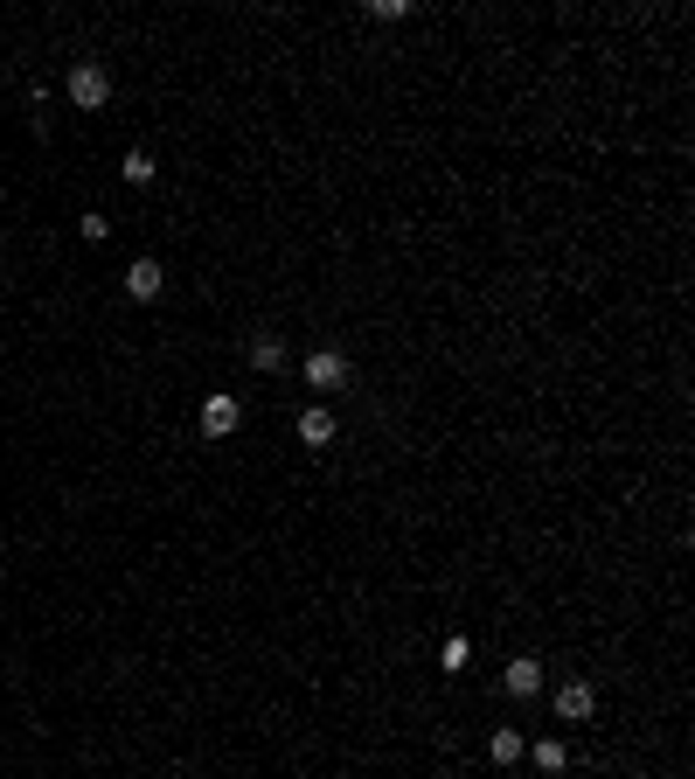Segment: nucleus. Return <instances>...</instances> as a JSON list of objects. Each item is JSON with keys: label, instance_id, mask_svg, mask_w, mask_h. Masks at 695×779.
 I'll return each mask as SVG.
<instances>
[{"label": "nucleus", "instance_id": "nucleus-5", "mask_svg": "<svg viewBox=\"0 0 695 779\" xmlns=\"http://www.w3.org/2000/svg\"><path fill=\"white\" fill-rule=\"evenodd\" d=\"M501 682H508V696H536V689H543V661H536V654H515Z\"/></svg>", "mask_w": 695, "mask_h": 779}, {"label": "nucleus", "instance_id": "nucleus-1", "mask_svg": "<svg viewBox=\"0 0 695 779\" xmlns=\"http://www.w3.org/2000/svg\"><path fill=\"white\" fill-rule=\"evenodd\" d=\"M70 105L77 112H105L112 105V70L105 63H77L70 70Z\"/></svg>", "mask_w": 695, "mask_h": 779}, {"label": "nucleus", "instance_id": "nucleus-6", "mask_svg": "<svg viewBox=\"0 0 695 779\" xmlns=\"http://www.w3.org/2000/svg\"><path fill=\"white\" fill-rule=\"evenodd\" d=\"M160 286H167V272H160L153 258H139L133 272H126V293H133V300H160Z\"/></svg>", "mask_w": 695, "mask_h": 779}, {"label": "nucleus", "instance_id": "nucleus-2", "mask_svg": "<svg viewBox=\"0 0 695 779\" xmlns=\"http://www.w3.org/2000/svg\"><path fill=\"white\" fill-rule=\"evenodd\" d=\"M306 383H313V390H341V383H348V355H341V348H313V355H306Z\"/></svg>", "mask_w": 695, "mask_h": 779}, {"label": "nucleus", "instance_id": "nucleus-10", "mask_svg": "<svg viewBox=\"0 0 695 779\" xmlns=\"http://www.w3.org/2000/svg\"><path fill=\"white\" fill-rule=\"evenodd\" d=\"M126 181H133V188H146V181H153V154H146V147H133V154H126Z\"/></svg>", "mask_w": 695, "mask_h": 779}, {"label": "nucleus", "instance_id": "nucleus-12", "mask_svg": "<svg viewBox=\"0 0 695 779\" xmlns=\"http://www.w3.org/2000/svg\"><path fill=\"white\" fill-rule=\"evenodd\" d=\"M77 230H84V237H91V244H105V237H112V223H105V216H98V209H91V216H77Z\"/></svg>", "mask_w": 695, "mask_h": 779}, {"label": "nucleus", "instance_id": "nucleus-8", "mask_svg": "<svg viewBox=\"0 0 695 779\" xmlns=\"http://www.w3.org/2000/svg\"><path fill=\"white\" fill-rule=\"evenodd\" d=\"M251 362H258L265 376H272V369H285V341H278V334H258V341H251Z\"/></svg>", "mask_w": 695, "mask_h": 779}, {"label": "nucleus", "instance_id": "nucleus-3", "mask_svg": "<svg viewBox=\"0 0 695 779\" xmlns=\"http://www.w3.org/2000/svg\"><path fill=\"white\" fill-rule=\"evenodd\" d=\"M237 418H244V411H237V397H223V390H216V397H202V432H209V439H230V432H237Z\"/></svg>", "mask_w": 695, "mask_h": 779}, {"label": "nucleus", "instance_id": "nucleus-9", "mask_svg": "<svg viewBox=\"0 0 695 779\" xmlns=\"http://www.w3.org/2000/svg\"><path fill=\"white\" fill-rule=\"evenodd\" d=\"M487 752H494V766H515V759H522V731H494Z\"/></svg>", "mask_w": 695, "mask_h": 779}, {"label": "nucleus", "instance_id": "nucleus-11", "mask_svg": "<svg viewBox=\"0 0 695 779\" xmlns=\"http://www.w3.org/2000/svg\"><path fill=\"white\" fill-rule=\"evenodd\" d=\"M536 766H543V773H563V745H556V738L536 745Z\"/></svg>", "mask_w": 695, "mask_h": 779}, {"label": "nucleus", "instance_id": "nucleus-4", "mask_svg": "<svg viewBox=\"0 0 695 779\" xmlns=\"http://www.w3.org/2000/svg\"><path fill=\"white\" fill-rule=\"evenodd\" d=\"M591 710H598V689H591V682H563V689H556V717H563V724H584Z\"/></svg>", "mask_w": 695, "mask_h": 779}, {"label": "nucleus", "instance_id": "nucleus-7", "mask_svg": "<svg viewBox=\"0 0 695 779\" xmlns=\"http://www.w3.org/2000/svg\"><path fill=\"white\" fill-rule=\"evenodd\" d=\"M299 439H306L313 453H320V446H334V418H327L320 404H313V411H299Z\"/></svg>", "mask_w": 695, "mask_h": 779}]
</instances>
